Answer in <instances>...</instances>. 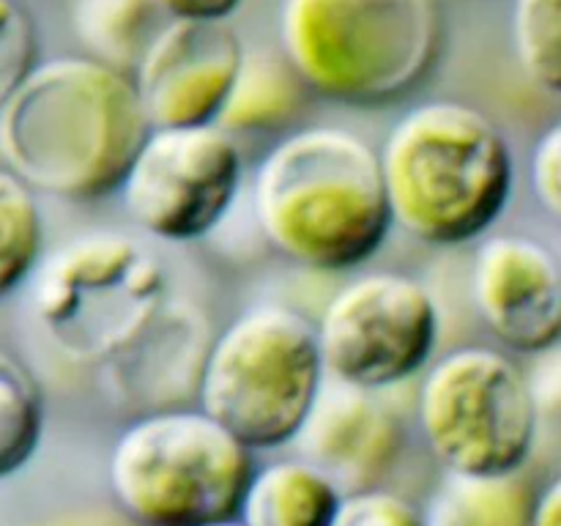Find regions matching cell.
<instances>
[{
	"label": "cell",
	"mask_w": 561,
	"mask_h": 526,
	"mask_svg": "<svg viewBox=\"0 0 561 526\" xmlns=\"http://www.w3.org/2000/svg\"><path fill=\"white\" fill-rule=\"evenodd\" d=\"M27 526H137L129 515L121 513L118 507H82L66 510V513L49 515V518L36 521Z\"/></svg>",
	"instance_id": "4316f807"
},
{
	"label": "cell",
	"mask_w": 561,
	"mask_h": 526,
	"mask_svg": "<svg viewBox=\"0 0 561 526\" xmlns=\"http://www.w3.org/2000/svg\"><path fill=\"white\" fill-rule=\"evenodd\" d=\"M252 474L250 449L201 405L135 416L107 460L115 507L137 526L239 518Z\"/></svg>",
	"instance_id": "5b68a950"
},
{
	"label": "cell",
	"mask_w": 561,
	"mask_h": 526,
	"mask_svg": "<svg viewBox=\"0 0 561 526\" xmlns=\"http://www.w3.org/2000/svg\"><path fill=\"white\" fill-rule=\"evenodd\" d=\"M531 190L548 217L561 228V121L542 132L531 151Z\"/></svg>",
	"instance_id": "cb8c5ba5"
},
{
	"label": "cell",
	"mask_w": 561,
	"mask_h": 526,
	"mask_svg": "<svg viewBox=\"0 0 561 526\" xmlns=\"http://www.w3.org/2000/svg\"><path fill=\"white\" fill-rule=\"evenodd\" d=\"M310 88L283 53H247L217 124L230 135H272L301 115Z\"/></svg>",
	"instance_id": "2e32d148"
},
{
	"label": "cell",
	"mask_w": 561,
	"mask_h": 526,
	"mask_svg": "<svg viewBox=\"0 0 561 526\" xmlns=\"http://www.w3.org/2000/svg\"><path fill=\"white\" fill-rule=\"evenodd\" d=\"M436 0H283L279 53L310 93L351 107L405 96L433 69Z\"/></svg>",
	"instance_id": "277c9868"
},
{
	"label": "cell",
	"mask_w": 561,
	"mask_h": 526,
	"mask_svg": "<svg viewBox=\"0 0 561 526\" xmlns=\"http://www.w3.org/2000/svg\"><path fill=\"white\" fill-rule=\"evenodd\" d=\"M471 299L504 348L542 356L561 345V258L546 241L526 233L482 241L471 263Z\"/></svg>",
	"instance_id": "7c38bea8"
},
{
	"label": "cell",
	"mask_w": 561,
	"mask_h": 526,
	"mask_svg": "<svg viewBox=\"0 0 561 526\" xmlns=\"http://www.w3.org/2000/svg\"><path fill=\"white\" fill-rule=\"evenodd\" d=\"M531 526H561V474L535 496Z\"/></svg>",
	"instance_id": "83f0119b"
},
{
	"label": "cell",
	"mask_w": 561,
	"mask_h": 526,
	"mask_svg": "<svg viewBox=\"0 0 561 526\" xmlns=\"http://www.w3.org/2000/svg\"><path fill=\"white\" fill-rule=\"evenodd\" d=\"M378 157L394 225L422 244H471L513 201V148L471 104H416L389 129Z\"/></svg>",
	"instance_id": "3957f363"
},
{
	"label": "cell",
	"mask_w": 561,
	"mask_h": 526,
	"mask_svg": "<svg viewBox=\"0 0 561 526\" xmlns=\"http://www.w3.org/2000/svg\"><path fill=\"white\" fill-rule=\"evenodd\" d=\"M148 135L135 77L82 55L42 60L0 107L5 168L58 201L118 192Z\"/></svg>",
	"instance_id": "6da1fadb"
},
{
	"label": "cell",
	"mask_w": 561,
	"mask_h": 526,
	"mask_svg": "<svg viewBox=\"0 0 561 526\" xmlns=\"http://www.w3.org/2000/svg\"><path fill=\"white\" fill-rule=\"evenodd\" d=\"M168 20L228 22L244 0H153Z\"/></svg>",
	"instance_id": "484cf974"
},
{
	"label": "cell",
	"mask_w": 561,
	"mask_h": 526,
	"mask_svg": "<svg viewBox=\"0 0 561 526\" xmlns=\"http://www.w3.org/2000/svg\"><path fill=\"white\" fill-rule=\"evenodd\" d=\"M244 58L228 22H164L131 75L151 129L217 124Z\"/></svg>",
	"instance_id": "8fae6325"
},
{
	"label": "cell",
	"mask_w": 561,
	"mask_h": 526,
	"mask_svg": "<svg viewBox=\"0 0 561 526\" xmlns=\"http://www.w3.org/2000/svg\"><path fill=\"white\" fill-rule=\"evenodd\" d=\"M241 181L239 140L219 124H208L151 129L118 192L126 217L142 233L190 244L228 217Z\"/></svg>",
	"instance_id": "30bf717a"
},
{
	"label": "cell",
	"mask_w": 561,
	"mask_h": 526,
	"mask_svg": "<svg viewBox=\"0 0 561 526\" xmlns=\"http://www.w3.org/2000/svg\"><path fill=\"white\" fill-rule=\"evenodd\" d=\"M296 444L305 460L348 496L373 491L398 464L403 425L376 392L332 381L323 387Z\"/></svg>",
	"instance_id": "5bb4252c"
},
{
	"label": "cell",
	"mask_w": 561,
	"mask_h": 526,
	"mask_svg": "<svg viewBox=\"0 0 561 526\" xmlns=\"http://www.w3.org/2000/svg\"><path fill=\"white\" fill-rule=\"evenodd\" d=\"M170 299L157 252L118 230L80 236L36 268L38 327L66 359L104 365Z\"/></svg>",
	"instance_id": "52a82bcc"
},
{
	"label": "cell",
	"mask_w": 561,
	"mask_h": 526,
	"mask_svg": "<svg viewBox=\"0 0 561 526\" xmlns=\"http://www.w3.org/2000/svg\"><path fill=\"white\" fill-rule=\"evenodd\" d=\"M42 389L16 356L0 348V480L27 466L42 444Z\"/></svg>",
	"instance_id": "ffe728a7"
},
{
	"label": "cell",
	"mask_w": 561,
	"mask_h": 526,
	"mask_svg": "<svg viewBox=\"0 0 561 526\" xmlns=\"http://www.w3.org/2000/svg\"><path fill=\"white\" fill-rule=\"evenodd\" d=\"M316 329L332 381L381 392L425 370L442 340V312L416 277L370 272L327 301Z\"/></svg>",
	"instance_id": "9c48e42d"
},
{
	"label": "cell",
	"mask_w": 561,
	"mask_h": 526,
	"mask_svg": "<svg viewBox=\"0 0 561 526\" xmlns=\"http://www.w3.org/2000/svg\"><path fill=\"white\" fill-rule=\"evenodd\" d=\"M44 219L31 186L0 168V299L42 266Z\"/></svg>",
	"instance_id": "d6986e66"
},
{
	"label": "cell",
	"mask_w": 561,
	"mask_h": 526,
	"mask_svg": "<svg viewBox=\"0 0 561 526\" xmlns=\"http://www.w3.org/2000/svg\"><path fill=\"white\" fill-rule=\"evenodd\" d=\"M345 493L310 460H277L252 474L241 499L244 526H334Z\"/></svg>",
	"instance_id": "9a60e30c"
},
{
	"label": "cell",
	"mask_w": 561,
	"mask_h": 526,
	"mask_svg": "<svg viewBox=\"0 0 561 526\" xmlns=\"http://www.w3.org/2000/svg\"><path fill=\"white\" fill-rule=\"evenodd\" d=\"M513 49L531 85L561 96V0H515Z\"/></svg>",
	"instance_id": "44dd1931"
},
{
	"label": "cell",
	"mask_w": 561,
	"mask_h": 526,
	"mask_svg": "<svg viewBox=\"0 0 561 526\" xmlns=\"http://www.w3.org/2000/svg\"><path fill=\"white\" fill-rule=\"evenodd\" d=\"M416 411L427 449L447 474H520L540 433L531 376L488 345H463L436 359Z\"/></svg>",
	"instance_id": "ba28073f"
},
{
	"label": "cell",
	"mask_w": 561,
	"mask_h": 526,
	"mask_svg": "<svg viewBox=\"0 0 561 526\" xmlns=\"http://www.w3.org/2000/svg\"><path fill=\"white\" fill-rule=\"evenodd\" d=\"M211 343L201 307L168 299L129 343L99 365L104 392L135 416L186 409L197 398Z\"/></svg>",
	"instance_id": "4fadbf2b"
},
{
	"label": "cell",
	"mask_w": 561,
	"mask_h": 526,
	"mask_svg": "<svg viewBox=\"0 0 561 526\" xmlns=\"http://www.w3.org/2000/svg\"><path fill=\"white\" fill-rule=\"evenodd\" d=\"M535 493L510 477L447 474L425 507V526H531Z\"/></svg>",
	"instance_id": "e0dca14e"
},
{
	"label": "cell",
	"mask_w": 561,
	"mask_h": 526,
	"mask_svg": "<svg viewBox=\"0 0 561 526\" xmlns=\"http://www.w3.org/2000/svg\"><path fill=\"white\" fill-rule=\"evenodd\" d=\"M531 387H535L537 409H540V422L546 416L561 420V348L557 345L553 351L542 354V365L537 367V376H531Z\"/></svg>",
	"instance_id": "d4e9b609"
},
{
	"label": "cell",
	"mask_w": 561,
	"mask_h": 526,
	"mask_svg": "<svg viewBox=\"0 0 561 526\" xmlns=\"http://www.w3.org/2000/svg\"><path fill=\"white\" fill-rule=\"evenodd\" d=\"M252 211L279 255L323 274L359 268L394 225L381 157L343 126L274 142L252 175Z\"/></svg>",
	"instance_id": "7a4b0ae2"
},
{
	"label": "cell",
	"mask_w": 561,
	"mask_h": 526,
	"mask_svg": "<svg viewBox=\"0 0 561 526\" xmlns=\"http://www.w3.org/2000/svg\"><path fill=\"white\" fill-rule=\"evenodd\" d=\"M206 526H244V524H241L239 518H233V521H219V524H206Z\"/></svg>",
	"instance_id": "f1b7e54d"
},
{
	"label": "cell",
	"mask_w": 561,
	"mask_h": 526,
	"mask_svg": "<svg viewBox=\"0 0 561 526\" xmlns=\"http://www.w3.org/2000/svg\"><path fill=\"white\" fill-rule=\"evenodd\" d=\"M334 526H425V515L409 502L383 488L348 493L340 504Z\"/></svg>",
	"instance_id": "603a6c76"
},
{
	"label": "cell",
	"mask_w": 561,
	"mask_h": 526,
	"mask_svg": "<svg viewBox=\"0 0 561 526\" xmlns=\"http://www.w3.org/2000/svg\"><path fill=\"white\" fill-rule=\"evenodd\" d=\"M38 66L33 16L20 0H0V107Z\"/></svg>",
	"instance_id": "7402d4cb"
},
{
	"label": "cell",
	"mask_w": 561,
	"mask_h": 526,
	"mask_svg": "<svg viewBox=\"0 0 561 526\" xmlns=\"http://www.w3.org/2000/svg\"><path fill=\"white\" fill-rule=\"evenodd\" d=\"M162 16L153 0H75L71 25L91 58L135 75L164 27Z\"/></svg>",
	"instance_id": "ac0fdd59"
},
{
	"label": "cell",
	"mask_w": 561,
	"mask_h": 526,
	"mask_svg": "<svg viewBox=\"0 0 561 526\" xmlns=\"http://www.w3.org/2000/svg\"><path fill=\"white\" fill-rule=\"evenodd\" d=\"M327 376L316 323L290 307H255L214 334L197 405L250 453H266L299 438Z\"/></svg>",
	"instance_id": "8992f818"
}]
</instances>
